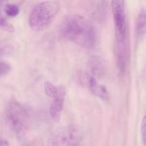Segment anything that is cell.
Masks as SVG:
<instances>
[{
	"label": "cell",
	"mask_w": 146,
	"mask_h": 146,
	"mask_svg": "<svg viewBox=\"0 0 146 146\" xmlns=\"http://www.w3.org/2000/svg\"><path fill=\"white\" fill-rule=\"evenodd\" d=\"M60 4L58 1H46L37 4L29 16V25L34 31L46 29L58 14Z\"/></svg>",
	"instance_id": "2"
},
{
	"label": "cell",
	"mask_w": 146,
	"mask_h": 146,
	"mask_svg": "<svg viewBox=\"0 0 146 146\" xmlns=\"http://www.w3.org/2000/svg\"><path fill=\"white\" fill-rule=\"evenodd\" d=\"M0 146H9L8 142L5 140H1L0 141Z\"/></svg>",
	"instance_id": "15"
},
{
	"label": "cell",
	"mask_w": 146,
	"mask_h": 146,
	"mask_svg": "<svg viewBox=\"0 0 146 146\" xmlns=\"http://www.w3.org/2000/svg\"><path fill=\"white\" fill-rule=\"evenodd\" d=\"M11 71V66L9 64L4 61L0 62V77H2L8 74Z\"/></svg>",
	"instance_id": "13"
},
{
	"label": "cell",
	"mask_w": 146,
	"mask_h": 146,
	"mask_svg": "<svg viewBox=\"0 0 146 146\" xmlns=\"http://www.w3.org/2000/svg\"><path fill=\"white\" fill-rule=\"evenodd\" d=\"M44 90H45L46 94L52 98H56L59 94H61V93L66 92L64 87L56 86L54 85L52 83L49 82V81L45 82V84H44Z\"/></svg>",
	"instance_id": "9"
},
{
	"label": "cell",
	"mask_w": 146,
	"mask_h": 146,
	"mask_svg": "<svg viewBox=\"0 0 146 146\" xmlns=\"http://www.w3.org/2000/svg\"><path fill=\"white\" fill-rule=\"evenodd\" d=\"M0 26L7 29L9 31H14V27L11 24H10L7 20V19L3 16L1 13V9H0Z\"/></svg>",
	"instance_id": "12"
},
{
	"label": "cell",
	"mask_w": 146,
	"mask_h": 146,
	"mask_svg": "<svg viewBox=\"0 0 146 146\" xmlns=\"http://www.w3.org/2000/svg\"><path fill=\"white\" fill-rule=\"evenodd\" d=\"M141 135H142L143 142V143H145V131H146V123H145V117L143 118L142 123H141Z\"/></svg>",
	"instance_id": "14"
},
{
	"label": "cell",
	"mask_w": 146,
	"mask_h": 146,
	"mask_svg": "<svg viewBox=\"0 0 146 146\" xmlns=\"http://www.w3.org/2000/svg\"><path fill=\"white\" fill-rule=\"evenodd\" d=\"M83 138L78 125H68L54 132L48 138V146H76Z\"/></svg>",
	"instance_id": "4"
},
{
	"label": "cell",
	"mask_w": 146,
	"mask_h": 146,
	"mask_svg": "<svg viewBox=\"0 0 146 146\" xmlns=\"http://www.w3.org/2000/svg\"><path fill=\"white\" fill-rule=\"evenodd\" d=\"M63 35L77 45L92 48L97 42V33L92 23L79 14H70L61 24Z\"/></svg>",
	"instance_id": "1"
},
{
	"label": "cell",
	"mask_w": 146,
	"mask_h": 146,
	"mask_svg": "<svg viewBox=\"0 0 146 146\" xmlns=\"http://www.w3.org/2000/svg\"><path fill=\"white\" fill-rule=\"evenodd\" d=\"M66 92L61 93V94L53 98V102L50 107V115L53 120L55 121H58L61 117V111L64 108V96Z\"/></svg>",
	"instance_id": "8"
},
{
	"label": "cell",
	"mask_w": 146,
	"mask_h": 146,
	"mask_svg": "<svg viewBox=\"0 0 146 146\" xmlns=\"http://www.w3.org/2000/svg\"><path fill=\"white\" fill-rule=\"evenodd\" d=\"M112 8L115 38L119 44H121L125 41L127 36V18L125 3L120 0L113 1Z\"/></svg>",
	"instance_id": "5"
},
{
	"label": "cell",
	"mask_w": 146,
	"mask_h": 146,
	"mask_svg": "<svg viewBox=\"0 0 146 146\" xmlns=\"http://www.w3.org/2000/svg\"><path fill=\"white\" fill-rule=\"evenodd\" d=\"M6 121L10 129L18 136H22L29 125V118L23 107L17 101L9 104L6 111Z\"/></svg>",
	"instance_id": "3"
},
{
	"label": "cell",
	"mask_w": 146,
	"mask_h": 146,
	"mask_svg": "<svg viewBox=\"0 0 146 146\" xmlns=\"http://www.w3.org/2000/svg\"><path fill=\"white\" fill-rule=\"evenodd\" d=\"M138 34L141 37L143 36L145 32V10L142 9L140 12L138 19Z\"/></svg>",
	"instance_id": "10"
},
{
	"label": "cell",
	"mask_w": 146,
	"mask_h": 146,
	"mask_svg": "<svg viewBox=\"0 0 146 146\" xmlns=\"http://www.w3.org/2000/svg\"><path fill=\"white\" fill-rule=\"evenodd\" d=\"M0 54H1V50H0Z\"/></svg>",
	"instance_id": "16"
},
{
	"label": "cell",
	"mask_w": 146,
	"mask_h": 146,
	"mask_svg": "<svg viewBox=\"0 0 146 146\" xmlns=\"http://www.w3.org/2000/svg\"><path fill=\"white\" fill-rule=\"evenodd\" d=\"M4 11L6 14L9 17H15L19 12V9L16 4H8L5 6Z\"/></svg>",
	"instance_id": "11"
},
{
	"label": "cell",
	"mask_w": 146,
	"mask_h": 146,
	"mask_svg": "<svg viewBox=\"0 0 146 146\" xmlns=\"http://www.w3.org/2000/svg\"><path fill=\"white\" fill-rule=\"evenodd\" d=\"M84 81H85L87 86L89 88V89L91 90V92L94 95L97 96L98 98L105 100V101L109 99L110 95L107 88L104 86L100 85L97 80L93 76H91V75H89L88 73L85 75Z\"/></svg>",
	"instance_id": "7"
},
{
	"label": "cell",
	"mask_w": 146,
	"mask_h": 146,
	"mask_svg": "<svg viewBox=\"0 0 146 146\" xmlns=\"http://www.w3.org/2000/svg\"><path fill=\"white\" fill-rule=\"evenodd\" d=\"M88 73L89 75L96 79L101 78L105 75L106 67L104 58L99 56H93L88 61Z\"/></svg>",
	"instance_id": "6"
}]
</instances>
